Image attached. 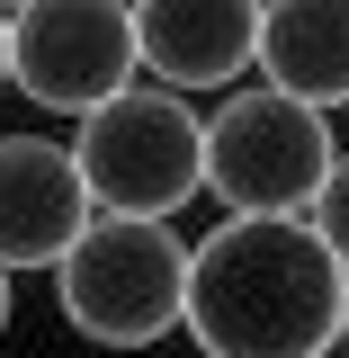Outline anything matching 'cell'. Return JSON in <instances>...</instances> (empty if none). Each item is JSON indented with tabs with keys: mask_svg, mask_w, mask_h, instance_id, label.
<instances>
[{
	"mask_svg": "<svg viewBox=\"0 0 349 358\" xmlns=\"http://www.w3.org/2000/svg\"><path fill=\"white\" fill-rule=\"evenodd\" d=\"M349 268L305 215H224L188 242V341L206 358H332Z\"/></svg>",
	"mask_w": 349,
	"mask_h": 358,
	"instance_id": "1",
	"label": "cell"
},
{
	"mask_svg": "<svg viewBox=\"0 0 349 358\" xmlns=\"http://www.w3.org/2000/svg\"><path fill=\"white\" fill-rule=\"evenodd\" d=\"M72 171L90 206L126 224H171L188 197H206V117L171 90L134 81L108 108H90L72 134Z\"/></svg>",
	"mask_w": 349,
	"mask_h": 358,
	"instance_id": "2",
	"label": "cell"
},
{
	"mask_svg": "<svg viewBox=\"0 0 349 358\" xmlns=\"http://www.w3.org/2000/svg\"><path fill=\"white\" fill-rule=\"evenodd\" d=\"M54 305L99 350H152L188 322V242L171 224L99 215L54 268Z\"/></svg>",
	"mask_w": 349,
	"mask_h": 358,
	"instance_id": "3",
	"label": "cell"
},
{
	"mask_svg": "<svg viewBox=\"0 0 349 358\" xmlns=\"http://www.w3.org/2000/svg\"><path fill=\"white\" fill-rule=\"evenodd\" d=\"M332 162H341L332 117H313L260 81L206 117V197L224 215H313Z\"/></svg>",
	"mask_w": 349,
	"mask_h": 358,
	"instance_id": "4",
	"label": "cell"
},
{
	"mask_svg": "<svg viewBox=\"0 0 349 358\" xmlns=\"http://www.w3.org/2000/svg\"><path fill=\"white\" fill-rule=\"evenodd\" d=\"M134 9H99V0H45V9H9V90H27L54 117H90L117 90H134Z\"/></svg>",
	"mask_w": 349,
	"mask_h": 358,
	"instance_id": "5",
	"label": "cell"
},
{
	"mask_svg": "<svg viewBox=\"0 0 349 358\" xmlns=\"http://www.w3.org/2000/svg\"><path fill=\"white\" fill-rule=\"evenodd\" d=\"M99 206H90L72 143L54 134H0V278L18 268H63Z\"/></svg>",
	"mask_w": 349,
	"mask_h": 358,
	"instance_id": "6",
	"label": "cell"
},
{
	"mask_svg": "<svg viewBox=\"0 0 349 358\" xmlns=\"http://www.w3.org/2000/svg\"><path fill=\"white\" fill-rule=\"evenodd\" d=\"M134 63L171 99H197V90L233 99V81L260 63V9H233V0H152V9H134Z\"/></svg>",
	"mask_w": 349,
	"mask_h": 358,
	"instance_id": "7",
	"label": "cell"
},
{
	"mask_svg": "<svg viewBox=\"0 0 349 358\" xmlns=\"http://www.w3.org/2000/svg\"><path fill=\"white\" fill-rule=\"evenodd\" d=\"M260 90L313 117L349 108V0H287L260 9Z\"/></svg>",
	"mask_w": 349,
	"mask_h": 358,
	"instance_id": "8",
	"label": "cell"
},
{
	"mask_svg": "<svg viewBox=\"0 0 349 358\" xmlns=\"http://www.w3.org/2000/svg\"><path fill=\"white\" fill-rule=\"evenodd\" d=\"M305 224L322 233V251L349 268V152L332 162V179H322V197H313V215H305Z\"/></svg>",
	"mask_w": 349,
	"mask_h": 358,
	"instance_id": "9",
	"label": "cell"
},
{
	"mask_svg": "<svg viewBox=\"0 0 349 358\" xmlns=\"http://www.w3.org/2000/svg\"><path fill=\"white\" fill-rule=\"evenodd\" d=\"M0 90H9V9H0Z\"/></svg>",
	"mask_w": 349,
	"mask_h": 358,
	"instance_id": "10",
	"label": "cell"
},
{
	"mask_svg": "<svg viewBox=\"0 0 349 358\" xmlns=\"http://www.w3.org/2000/svg\"><path fill=\"white\" fill-rule=\"evenodd\" d=\"M9 305H18V296H9V278H0V341H9Z\"/></svg>",
	"mask_w": 349,
	"mask_h": 358,
	"instance_id": "11",
	"label": "cell"
},
{
	"mask_svg": "<svg viewBox=\"0 0 349 358\" xmlns=\"http://www.w3.org/2000/svg\"><path fill=\"white\" fill-rule=\"evenodd\" d=\"M341 350H349V313H341Z\"/></svg>",
	"mask_w": 349,
	"mask_h": 358,
	"instance_id": "12",
	"label": "cell"
}]
</instances>
